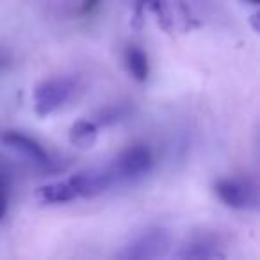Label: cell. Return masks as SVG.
I'll return each mask as SVG.
<instances>
[{
    "label": "cell",
    "mask_w": 260,
    "mask_h": 260,
    "mask_svg": "<svg viewBox=\"0 0 260 260\" xmlns=\"http://www.w3.org/2000/svg\"><path fill=\"white\" fill-rule=\"evenodd\" d=\"M73 91H75V82L72 79L43 80L34 89V111L41 118H47L72 98Z\"/></svg>",
    "instance_id": "6da1fadb"
},
{
    "label": "cell",
    "mask_w": 260,
    "mask_h": 260,
    "mask_svg": "<svg viewBox=\"0 0 260 260\" xmlns=\"http://www.w3.org/2000/svg\"><path fill=\"white\" fill-rule=\"evenodd\" d=\"M153 166L152 150L146 145H132L125 148L114 160V166L111 171L114 178L123 180H136L139 177H145Z\"/></svg>",
    "instance_id": "7a4b0ae2"
},
{
    "label": "cell",
    "mask_w": 260,
    "mask_h": 260,
    "mask_svg": "<svg viewBox=\"0 0 260 260\" xmlns=\"http://www.w3.org/2000/svg\"><path fill=\"white\" fill-rule=\"evenodd\" d=\"M2 143L38 170H50L52 159L48 152L30 136L18 132V130H8L2 134Z\"/></svg>",
    "instance_id": "3957f363"
},
{
    "label": "cell",
    "mask_w": 260,
    "mask_h": 260,
    "mask_svg": "<svg viewBox=\"0 0 260 260\" xmlns=\"http://www.w3.org/2000/svg\"><path fill=\"white\" fill-rule=\"evenodd\" d=\"M170 246L171 237L166 230H148L143 235H139L136 241L130 242L119 256L128 260L159 258V256L166 255Z\"/></svg>",
    "instance_id": "277c9868"
},
{
    "label": "cell",
    "mask_w": 260,
    "mask_h": 260,
    "mask_svg": "<svg viewBox=\"0 0 260 260\" xmlns=\"http://www.w3.org/2000/svg\"><path fill=\"white\" fill-rule=\"evenodd\" d=\"M214 191L230 209H248L255 202V189L242 178H223L214 185Z\"/></svg>",
    "instance_id": "5b68a950"
},
{
    "label": "cell",
    "mask_w": 260,
    "mask_h": 260,
    "mask_svg": "<svg viewBox=\"0 0 260 260\" xmlns=\"http://www.w3.org/2000/svg\"><path fill=\"white\" fill-rule=\"evenodd\" d=\"M72 182L79 192V198H89V196H96L107 191L114 182V173L111 170L80 171V173L73 175Z\"/></svg>",
    "instance_id": "8992f818"
},
{
    "label": "cell",
    "mask_w": 260,
    "mask_h": 260,
    "mask_svg": "<svg viewBox=\"0 0 260 260\" xmlns=\"http://www.w3.org/2000/svg\"><path fill=\"white\" fill-rule=\"evenodd\" d=\"M36 196L41 203L59 205V203H68L77 200L79 198V192H77L72 178H68V180L62 182H50V184L41 185V187H38Z\"/></svg>",
    "instance_id": "52a82bcc"
},
{
    "label": "cell",
    "mask_w": 260,
    "mask_h": 260,
    "mask_svg": "<svg viewBox=\"0 0 260 260\" xmlns=\"http://www.w3.org/2000/svg\"><path fill=\"white\" fill-rule=\"evenodd\" d=\"M98 141V126L89 119H79L70 126V143L80 150H89Z\"/></svg>",
    "instance_id": "ba28073f"
},
{
    "label": "cell",
    "mask_w": 260,
    "mask_h": 260,
    "mask_svg": "<svg viewBox=\"0 0 260 260\" xmlns=\"http://www.w3.org/2000/svg\"><path fill=\"white\" fill-rule=\"evenodd\" d=\"M178 256L182 258H217V256H223V253L219 251L214 239L203 235V237H196L187 242Z\"/></svg>",
    "instance_id": "9c48e42d"
},
{
    "label": "cell",
    "mask_w": 260,
    "mask_h": 260,
    "mask_svg": "<svg viewBox=\"0 0 260 260\" xmlns=\"http://www.w3.org/2000/svg\"><path fill=\"white\" fill-rule=\"evenodd\" d=\"M125 64L126 70L138 82H145L150 75V62L148 55L145 54V50H141L136 45H130L125 50Z\"/></svg>",
    "instance_id": "30bf717a"
},
{
    "label": "cell",
    "mask_w": 260,
    "mask_h": 260,
    "mask_svg": "<svg viewBox=\"0 0 260 260\" xmlns=\"http://www.w3.org/2000/svg\"><path fill=\"white\" fill-rule=\"evenodd\" d=\"M126 116V107L123 105H112V107H107L105 111L100 112V118H98V123H116L119 119H123Z\"/></svg>",
    "instance_id": "8fae6325"
},
{
    "label": "cell",
    "mask_w": 260,
    "mask_h": 260,
    "mask_svg": "<svg viewBox=\"0 0 260 260\" xmlns=\"http://www.w3.org/2000/svg\"><path fill=\"white\" fill-rule=\"evenodd\" d=\"M8 210V178L4 173H0V219L6 216Z\"/></svg>",
    "instance_id": "7c38bea8"
},
{
    "label": "cell",
    "mask_w": 260,
    "mask_h": 260,
    "mask_svg": "<svg viewBox=\"0 0 260 260\" xmlns=\"http://www.w3.org/2000/svg\"><path fill=\"white\" fill-rule=\"evenodd\" d=\"M102 4V0H82V6H80V13L82 15H89L94 8Z\"/></svg>",
    "instance_id": "4fadbf2b"
},
{
    "label": "cell",
    "mask_w": 260,
    "mask_h": 260,
    "mask_svg": "<svg viewBox=\"0 0 260 260\" xmlns=\"http://www.w3.org/2000/svg\"><path fill=\"white\" fill-rule=\"evenodd\" d=\"M242 2H246V4H251V6H258L260 0H242Z\"/></svg>",
    "instance_id": "5bb4252c"
},
{
    "label": "cell",
    "mask_w": 260,
    "mask_h": 260,
    "mask_svg": "<svg viewBox=\"0 0 260 260\" xmlns=\"http://www.w3.org/2000/svg\"><path fill=\"white\" fill-rule=\"evenodd\" d=\"M6 64H8V62H6V59H4V57H0V72H2V70L6 68Z\"/></svg>",
    "instance_id": "9a60e30c"
}]
</instances>
